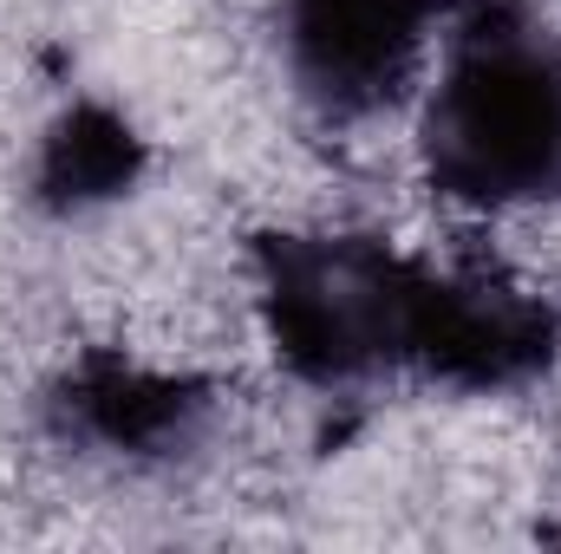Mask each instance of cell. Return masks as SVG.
<instances>
[{
	"label": "cell",
	"instance_id": "cell-1",
	"mask_svg": "<svg viewBox=\"0 0 561 554\" xmlns=\"http://www.w3.org/2000/svg\"><path fill=\"white\" fill-rule=\"evenodd\" d=\"M262 287L280 353L307 379L419 366L496 385L549 359V320L529 300L444 280L379 242L280 235L262 249Z\"/></svg>",
	"mask_w": 561,
	"mask_h": 554
},
{
	"label": "cell",
	"instance_id": "cell-2",
	"mask_svg": "<svg viewBox=\"0 0 561 554\" xmlns=\"http://www.w3.org/2000/svg\"><path fill=\"white\" fill-rule=\"evenodd\" d=\"M424 163L463 203L561 196V46L510 7H477L424 112Z\"/></svg>",
	"mask_w": 561,
	"mask_h": 554
},
{
	"label": "cell",
	"instance_id": "cell-3",
	"mask_svg": "<svg viewBox=\"0 0 561 554\" xmlns=\"http://www.w3.org/2000/svg\"><path fill=\"white\" fill-rule=\"evenodd\" d=\"M437 0H287L280 39L300 92L333 118L379 112L405 92Z\"/></svg>",
	"mask_w": 561,
	"mask_h": 554
},
{
	"label": "cell",
	"instance_id": "cell-4",
	"mask_svg": "<svg viewBox=\"0 0 561 554\" xmlns=\"http://www.w3.org/2000/svg\"><path fill=\"white\" fill-rule=\"evenodd\" d=\"M190 405L196 399H183L176 385H157V379H138V372L79 385V417L112 443H157L163 430H183Z\"/></svg>",
	"mask_w": 561,
	"mask_h": 554
}]
</instances>
